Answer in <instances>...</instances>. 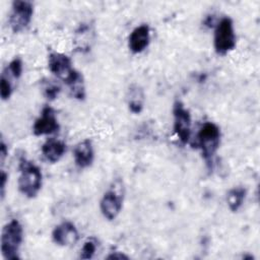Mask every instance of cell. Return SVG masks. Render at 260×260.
<instances>
[{
  "mask_svg": "<svg viewBox=\"0 0 260 260\" xmlns=\"http://www.w3.org/2000/svg\"><path fill=\"white\" fill-rule=\"evenodd\" d=\"M220 143V129L212 123L206 122L200 128L197 135V144L208 170H212L213 158Z\"/></svg>",
  "mask_w": 260,
  "mask_h": 260,
  "instance_id": "obj_1",
  "label": "cell"
},
{
  "mask_svg": "<svg viewBox=\"0 0 260 260\" xmlns=\"http://www.w3.org/2000/svg\"><path fill=\"white\" fill-rule=\"evenodd\" d=\"M18 189L27 198H34L42 188V173L39 167L25 158L20 159L19 164Z\"/></svg>",
  "mask_w": 260,
  "mask_h": 260,
  "instance_id": "obj_2",
  "label": "cell"
},
{
  "mask_svg": "<svg viewBox=\"0 0 260 260\" xmlns=\"http://www.w3.org/2000/svg\"><path fill=\"white\" fill-rule=\"evenodd\" d=\"M23 240L22 225L17 219H11L7 222L1 234V252L7 260L19 259L18 251Z\"/></svg>",
  "mask_w": 260,
  "mask_h": 260,
  "instance_id": "obj_3",
  "label": "cell"
},
{
  "mask_svg": "<svg viewBox=\"0 0 260 260\" xmlns=\"http://www.w3.org/2000/svg\"><path fill=\"white\" fill-rule=\"evenodd\" d=\"M214 50L218 55H225L236 48V35L232 18L222 17L214 30Z\"/></svg>",
  "mask_w": 260,
  "mask_h": 260,
  "instance_id": "obj_4",
  "label": "cell"
},
{
  "mask_svg": "<svg viewBox=\"0 0 260 260\" xmlns=\"http://www.w3.org/2000/svg\"><path fill=\"white\" fill-rule=\"evenodd\" d=\"M34 14V5L29 1L15 0L9 17V24L13 32L18 34L24 30L30 23Z\"/></svg>",
  "mask_w": 260,
  "mask_h": 260,
  "instance_id": "obj_5",
  "label": "cell"
},
{
  "mask_svg": "<svg viewBox=\"0 0 260 260\" xmlns=\"http://www.w3.org/2000/svg\"><path fill=\"white\" fill-rule=\"evenodd\" d=\"M174 116V131L183 144H187L191 137L192 120L189 111L185 108L184 104L176 101L173 106Z\"/></svg>",
  "mask_w": 260,
  "mask_h": 260,
  "instance_id": "obj_6",
  "label": "cell"
},
{
  "mask_svg": "<svg viewBox=\"0 0 260 260\" xmlns=\"http://www.w3.org/2000/svg\"><path fill=\"white\" fill-rule=\"evenodd\" d=\"M114 186L115 187H111V189L104 194L100 202L101 211L109 220H113L118 216L123 205L122 188L121 186L120 188L116 187V184H114Z\"/></svg>",
  "mask_w": 260,
  "mask_h": 260,
  "instance_id": "obj_7",
  "label": "cell"
},
{
  "mask_svg": "<svg viewBox=\"0 0 260 260\" xmlns=\"http://www.w3.org/2000/svg\"><path fill=\"white\" fill-rule=\"evenodd\" d=\"M60 125L58 123L55 111L47 106L42 110L40 117L35 121L32 132L36 136L49 135L59 131Z\"/></svg>",
  "mask_w": 260,
  "mask_h": 260,
  "instance_id": "obj_8",
  "label": "cell"
},
{
  "mask_svg": "<svg viewBox=\"0 0 260 260\" xmlns=\"http://www.w3.org/2000/svg\"><path fill=\"white\" fill-rule=\"evenodd\" d=\"M95 40V30L93 24L89 22L81 23L75 30L73 44L76 51L88 52Z\"/></svg>",
  "mask_w": 260,
  "mask_h": 260,
  "instance_id": "obj_9",
  "label": "cell"
},
{
  "mask_svg": "<svg viewBox=\"0 0 260 260\" xmlns=\"http://www.w3.org/2000/svg\"><path fill=\"white\" fill-rule=\"evenodd\" d=\"M48 66H49V70L58 78L62 79L63 81L74 70V68H72V63L70 58L62 53H57V52H52L49 55Z\"/></svg>",
  "mask_w": 260,
  "mask_h": 260,
  "instance_id": "obj_10",
  "label": "cell"
},
{
  "mask_svg": "<svg viewBox=\"0 0 260 260\" xmlns=\"http://www.w3.org/2000/svg\"><path fill=\"white\" fill-rule=\"evenodd\" d=\"M52 239L59 246H73L78 241V232L72 222L63 221L53 230Z\"/></svg>",
  "mask_w": 260,
  "mask_h": 260,
  "instance_id": "obj_11",
  "label": "cell"
},
{
  "mask_svg": "<svg viewBox=\"0 0 260 260\" xmlns=\"http://www.w3.org/2000/svg\"><path fill=\"white\" fill-rule=\"evenodd\" d=\"M150 41V29L147 24H140L135 27L128 38V47L133 54L143 52Z\"/></svg>",
  "mask_w": 260,
  "mask_h": 260,
  "instance_id": "obj_12",
  "label": "cell"
},
{
  "mask_svg": "<svg viewBox=\"0 0 260 260\" xmlns=\"http://www.w3.org/2000/svg\"><path fill=\"white\" fill-rule=\"evenodd\" d=\"M73 155L75 165L78 168L85 169L90 167L94 158V151L91 141L89 139H84L77 143L73 150Z\"/></svg>",
  "mask_w": 260,
  "mask_h": 260,
  "instance_id": "obj_13",
  "label": "cell"
},
{
  "mask_svg": "<svg viewBox=\"0 0 260 260\" xmlns=\"http://www.w3.org/2000/svg\"><path fill=\"white\" fill-rule=\"evenodd\" d=\"M66 151V145L62 140L56 138H49L42 145V154L44 158L52 164L61 159Z\"/></svg>",
  "mask_w": 260,
  "mask_h": 260,
  "instance_id": "obj_14",
  "label": "cell"
},
{
  "mask_svg": "<svg viewBox=\"0 0 260 260\" xmlns=\"http://www.w3.org/2000/svg\"><path fill=\"white\" fill-rule=\"evenodd\" d=\"M64 82L67 84L70 94L79 101H83L85 99V85H84V79L80 72L77 70H73L72 73L64 80Z\"/></svg>",
  "mask_w": 260,
  "mask_h": 260,
  "instance_id": "obj_15",
  "label": "cell"
},
{
  "mask_svg": "<svg viewBox=\"0 0 260 260\" xmlns=\"http://www.w3.org/2000/svg\"><path fill=\"white\" fill-rule=\"evenodd\" d=\"M247 191L244 187H235L233 189H231L228 192L226 195V202L229 205V208L231 209V211L236 212L238 211L241 206L243 205V202L245 200Z\"/></svg>",
  "mask_w": 260,
  "mask_h": 260,
  "instance_id": "obj_16",
  "label": "cell"
},
{
  "mask_svg": "<svg viewBox=\"0 0 260 260\" xmlns=\"http://www.w3.org/2000/svg\"><path fill=\"white\" fill-rule=\"evenodd\" d=\"M129 93H130L128 98L129 110L133 114H139L143 109V101H144L143 91L137 85H134L130 88Z\"/></svg>",
  "mask_w": 260,
  "mask_h": 260,
  "instance_id": "obj_17",
  "label": "cell"
},
{
  "mask_svg": "<svg viewBox=\"0 0 260 260\" xmlns=\"http://www.w3.org/2000/svg\"><path fill=\"white\" fill-rule=\"evenodd\" d=\"M96 248H98V240L93 237L88 238L84 242V244L81 248L80 258L81 259H90V258H92L95 251H96Z\"/></svg>",
  "mask_w": 260,
  "mask_h": 260,
  "instance_id": "obj_18",
  "label": "cell"
},
{
  "mask_svg": "<svg viewBox=\"0 0 260 260\" xmlns=\"http://www.w3.org/2000/svg\"><path fill=\"white\" fill-rule=\"evenodd\" d=\"M12 84L6 74L3 72L0 77V95L2 101H7L12 94Z\"/></svg>",
  "mask_w": 260,
  "mask_h": 260,
  "instance_id": "obj_19",
  "label": "cell"
},
{
  "mask_svg": "<svg viewBox=\"0 0 260 260\" xmlns=\"http://www.w3.org/2000/svg\"><path fill=\"white\" fill-rule=\"evenodd\" d=\"M7 73L11 75L13 78L18 79L22 73V61L20 58H14L6 68Z\"/></svg>",
  "mask_w": 260,
  "mask_h": 260,
  "instance_id": "obj_20",
  "label": "cell"
},
{
  "mask_svg": "<svg viewBox=\"0 0 260 260\" xmlns=\"http://www.w3.org/2000/svg\"><path fill=\"white\" fill-rule=\"evenodd\" d=\"M60 91H61V87L53 81L46 82L44 85V94L50 101L55 100L60 93Z\"/></svg>",
  "mask_w": 260,
  "mask_h": 260,
  "instance_id": "obj_21",
  "label": "cell"
},
{
  "mask_svg": "<svg viewBox=\"0 0 260 260\" xmlns=\"http://www.w3.org/2000/svg\"><path fill=\"white\" fill-rule=\"evenodd\" d=\"M7 174L2 170L1 171V176H0V181H1V198H4L5 195V187H6V182H7Z\"/></svg>",
  "mask_w": 260,
  "mask_h": 260,
  "instance_id": "obj_22",
  "label": "cell"
},
{
  "mask_svg": "<svg viewBox=\"0 0 260 260\" xmlns=\"http://www.w3.org/2000/svg\"><path fill=\"white\" fill-rule=\"evenodd\" d=\"M8 154V149H7V146L5 144V142L3 141V139L1 140V143H0V159H1V165L4 164V160L6 158Z\"/></svg>",
  "mask_w": 260,
  "mask_h": 260,
  "instance_id": "obj_23",
  "label": "cell"
},
{
  "mask_svg": "<svg viewBox=\"0 0 260 260\" xmlns=\"http://www.w3.org/2000/svg\"><path fill=\"white\" fill-rule=\"evenodd\" d=\"M107 258L108 259H128V256H126L125 254L120 253V252H115V253L110 254Z\"/></svg>",
  "mask_w": 260,
  "mask_h": 260,
  "instance_id": "obj_24",
  "label": "cell"
}]
</instances>
